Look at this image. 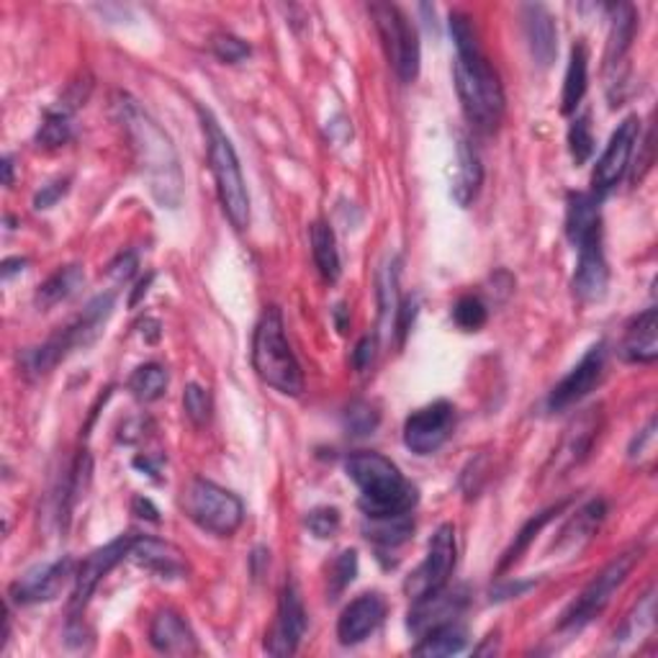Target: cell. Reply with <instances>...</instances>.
<instances>
[{
	"instance_id": "1",
	"label": "cell",
	"mask_w": 658,
	"mask_h": 658,
	"mask_svg": "<svg viewBox=\"0 0 658 658\" xmlns=\"http://www.w3.org/2000/svg\"><path fill=\"white\" fill-rule=\"evenodd\" d=\"M113 113L124 126L134 162L160 209L175 211L183 203L181 158L167 132L132 96H113Z\"/></svg>"
},
{
	"instance_id": "2",
	"label": "cell",
	"mask_w": 658,
	"mask_h": 658,
	"mask_svg": "<svg viewBox=\"0 0 658 658\" xmlns=\"http://www.w3.org/2000/svg\"><path fill=\"white\" fill-rule=\"evenodd\" d=\"M450 34L456 41L452 77H456V90L465 119L473 129L492 134L505 116V88H501L497 70L492 67L489 57L481 49L476 28L465 13H452Z\"/></svg>"
},
{
	"instance_id": "3",
	"label": "cell",
	"mask_w": 658,
	"mask_h": 658,
	"mask_svg": "<svg viewBox=\"0 0 658 658\" xmlns=\"http://www.w3.org/2000/svg\"><path fill=\"white\" fill-rule=\"evenodd\" d=\"M345 471L360 492V509L365 518H399L412 514L417 489L405 479L399 465L373 450L352 452Z\"/></svg>"
},
{
	"instance_id": "4",
	"label": "cell",
	"mask_w": 658,
	"mask_h": 658,
	"mask_svg": "<svg viewBox=\"0 0 658 658\" xmlns=\"http://www.w3.org/2000/svg\"><path fill=\"white\" fill-rule=\"evenodd\" d=\"M252 368L268 386L286 396L303 392V371L286 337L278 307H268L252 337Z\"/></svg>"
},
{
	"instance_id": "5",
	"label": "cell",
	"mask_w": 658,
	"mask_h": 658,
	"mask_svg": "<svg viewBox=\"0 0 658 658\" xmlns=\"http://www.w3.org/2000/svg\"><path fill=\"white\" fill-rule=\"evenodd\" d=\"M198 116H201L203 134H207L209 167L216 183L219 203H222L229 224L243 232L250 226V194H247V183L243 167H239L235 145L222 132V126H219L214 113L209 109H198Z\"/></svg>"
},
{
	"instance_id": "6",
	"label": "cell",
	"mask_w": 658,
	"mask_h": 658,
	"mask_svg": "<svg viewBox=\"0 0 658 658\" xmlns=\"http://www.w3.org/2000/svg\"><path fill=\"white\" fill-rule=\"evenodd\" d=\"M113 309V294H101L85 307V311L77 316L75 322H70L67 327H62L57 335H52L47 343H41L39 348H28L21 352V368L28 378H41L47 376L52 368L65 360L70 352L77 348H88L90 343H96V337L103 332L105 320L111 316Z\"/></svg>"
},
{
	"instance_id": "7",
	"label": "cell",
	"mask_w": 658,
	"mask_h": 658,
	"mask_svg": "<svg viewBox=\"0 0 658 658\" xmlns=\"http://www.w3.org/2000/svg\"><path fill=\"white\" fill-rule=\"evenodd\" d=\"M186 518L216 537H232L245 520V505L237 494L207 479H190L181 492Z\"/></svg>"
},
{
	"instance_id": "8",
	"label": "cell",
	"mask_w": 658,
	"mask_h": 658,
	"mask_svg": "<svg viewBox=\"0 0 658 658\" xmlns=\"http://www.w3.org/2000/svg\"><path fill=\"white\" fill-rule=\"evenodd\" d=\"M641 561V548L628 550L605 566L597 576L592 579L589 584L584 586V592L579 594L574 603L569 605V610L563 612L561 625L558 631H582V628L589 625L592 620H597L599 614L607 610V605L612 603V594L625 584V579L631 576L633 566Z\"/></svg>"
},
{
	"instance_id": "9",
	"label": "cell",
	"mask_w": 658,
	"mask_h": 658,
	"mask_svg": "<svg viewBox=\"0 0 658 658\" xmlns=\"http://www.w3.org/2000/svg\"><path fill=\"white\" fill-rule=\"evenodd\" d=\"M371 16L376 21L381 45L388 57V65L394 67L396 77L401 83H414L420 75V34L412 21L407 18V13L399 5L388 3H373Z\"/></svg>"
},
{
	"instance_id": "10",
	"label": "cell",
	"mask_w": 658,
	"mask_h": 658,
	"mask_svg": "<svg viewBox=\"0 0 658 658\" xmlns=\"http://www.w3.org/2000/svg\"><path fill=\"white\" fill-rule=\"evenodd\" d=\"M458 561V543H456V527L445 522L435 530L433 541L427 546V556L417 566V571L407 579L405 589L412 599L424 597V594L443 589L448 586V579L456 569Z\"/></svg>"
},
{
	"instance_id": "11",
	"label": "cell",
	"mask_w": 658,
	"mask_h": 658,
	"mask_svg": "<svg viewBox=\"0 0 658 658\" xmlns=\"http://www.w3.org/2000/svg\"><path fill=\"white\" fill-rule=\"evenodd\" d=\"M452 430H456V407L450 401L437 399L407 417L405 445L417 456H433L448 443Z\"/></svg>"
},
{
	"instance_id": "12",
	"label": "cell",
	"mask_w": 658,
	"mask_h": 658,
	"mask_svg": "<svg viewBox=\"0 0 658 658\" xmlns=\"http://www.w3.org/2000/svg\"><path fill=\"white\" fill-rule=\"evenodd\" d=\"M132 537L134 535H122L116 541L105 543L103 548H98L90 554L85 561L80 563L75 574V584H73V597H70V620H77L83 614L85 607H88L90 597L101 584V579L109 574L113 566H119L124 558H129V548H132Z\"/></svg>"
},
{
	"instance_id": "13",
	"label": "cell",
	"mask_w": 658,
	"mask_h": 658,
	"mask_svg": "<svg viewBox=\"0 0 658 658\" xmlns=\"http://www.w3.org/2000/svg\"><path fill=\"white\" fill-rule=\"evenodd\" d=\"M605 368H607L605 343L592 345V348L584 352V358L579 360V363L554 386V392L548 396V412H563V409L579 405L584 396H589L594 388L599 386V381L605 376Z\"/></svg>"
},
{
	"instance_id": "14",
	"label": "cell",
	"mask_w": 658,
	"mask_h": 658,
	"mask_svg": "<svg viewBox=\"0 0 658 658\" xmlns=\"http://www.w3.org/2000/svg\"><path fill=\"white\" fill-rule=\"evenodd\" d=\"M641 139V119L638 116H628L622 122L614 134L607 141L603 158L597 160L594 165V175H592V186H594V196H605L618 186L625 175L628 165H631L635 141Z\"/></svg>"
},
{
	"instance_id": "15",
	"label": "cell",
	"mask_w": 658,
	"mask_h": 658,
	"mask_svg": "<svg viewBox=\"0 0 658 658\" xmlns=\"http://www.w3.org/2000/svg\"><path fill=\"white\" fill-rule=\"evenodd\" d=\"M307 635V610H303L299 586L286 582L281 589L278 612L265 638V650L271 656H294Z\"/></svg>"
},
{
	"instance_id": "16",
	"label": "cell",
	"mask_w": 658,
	"mask_h": 658,
	"mask_svg": "<svg viewBox=\"0 0 658 658\" xmlns=\"http://www.w3.org/2000/svg\"><path fill=\"white\" fill-rule=\"evenodd\" d=\"M70 576H73V558L65 556L57 558V561L39 563L11 584L9 597L11 603L21 607L52 603V599L60 597V592L65 589Z\"/></svg>"
},
{
	"instance_id": "17",
	"label": "cell",
	"mask_w": 658,
	"mask_h": 658,
	"mask_svg": "<svg viewBox=\"0 0 658 658\" xmlns=\"http://www.w3.org/2000/svg\"><path fill=\"white\" fill-rule=\"evenodd\" d=\"M603 245V229L592 232V235L574 243L579 252L574 271V294L586 303L603 301L607 294V283H610V268H607Z\"/></svg>"
},
{
	"instance_id": "18",
	"label": "cell",
	"mask_w": 658,
	"mask_h": 658,
	"mask_svg": "<svg viewBox=\"0 0 658 658\" xmlns=\"http://www.w3.org/2000/svg\"><path fill=\"white\" fill-rule=\"evenodd\" d=\"M129 561H134L139 569L150 571L158 579H167V582H181L188 579L190 566L186 554L173 543L160 541L152 535H134L129 548Z\"/></svg>"
},
{
	"instance_id": "19",
	"label": "cell",
	"mask_w": 658,
	"mask_h": 658,
	"mask_svg": "<svg viewBox=\"0 0 658 658\" xmlns=\"http://www.w3.org/2000/svg\"><path fill=\"white\" fill-rule=\"evenodd\" d=\"M465 603H469V597H465L463 589H448V586L424 594V597H417L412 599V610H409V631L422 638L433 628H440L445 622H456L458 614L465 610Z\"/></svg>"
},
{
	"instance_id": "20",
	"label": "cell",
	"mask_w": 658,
	"mask_h": 658,
	"mask_svg": "<svg viewBox=\"0 0 658 658\" xmlns=\"http://www.w3.org/2000/svg\"><path fill=\"white\" fill-rule=\"evenodd\" d=\"M386 618V599L378 592L360 594L358 599L345 607L337 620V638L343 646H358L368 635L376 633V628Z\"/></svg>"
},
{
	"instance_id": "21",
	"label": "cell",
	"mask_w": 658,
	"mask_h": 658,
	"mask_svg": "<svg viewBox=\"0 0 658 658\" xmlns=\"http://www.w3.org/2000/svg\"><path fill=\"white\" fill-rule=\"evenodd\" d=\"M150 643L154 650L165 656H194L198 654V641L194 631L178 612L170 610H158L150 622Z\"/></svg>"
},
{
	"instance_id": "22",
	"label": "cell",
	"mask_w": 658,
	"mask_h": 658,
	"mask_svg": "<svg viewBox=\"0 0 658 658\" xmlns=\"http://www.w3.org/2000/svg\"><path fill=\"white\" fill-rule=\"evenodd\" d=\"M522 21H525V37L533 60L541 67H550L558 54L556 18L550 16L546 5H525L522 9Z\"/></svg>"
},
{
	"instance_id": "23",
	"label": "cell",
	"mask_w": 658,
	"mask_h": 658,
	"mask_svg": "<svg viewBox=\"0 0 658 658\" xmlns=\"http://www.w3.org/2000/svg\"><path fill=\"white\" fill-rule=\"evenodd\" d=\"M456 175H452V188L450 194L456 198V203L461 209H469L476 201L481 183H484V165L476 147L471 145L469 137L458 139V154H456Z\"/></svg>"
},
{
	"instance_id": "24",
	"label": "cell",
	"mask_w": 658,
	"mask_h": 658,
	"mask_svg": "<svg viewBox=\"0 0 658 658\" xmlns=\"http://www.w3.org/2000/svg\"><path fill=\"white\" fill-rule=\"evenodd\" d=\"M620 356L628 363H654L658 358V314L656 309H646L643 314L628 324L622 337Z\"/></svg>"
},
{
	"instance_id": "25",
	"label": "cell",
	"mask_w": 658,
	"mask_h": 658,
	"mask_svg": "<svg viewBox=\"0 0 658 658\" xmlns=\"http://www.w3.org/2000/svg\"><path fill=\"white\" fill-rule=\"evenodd\" d=\"M586 88H589V49L582 39L571 47L569 67L563 77V94H561V113L571 116L584 101Z\"/></svg>"
},
{
	"instance_id": "26",
	"label": "cell",
	"mask_w": 658,
	"mask_h": 658,
	"mask_svg": "<svg viewBox=\"0 0 658 658\" xmlns=\"http://www.w3.org/2000/svg\"><path fill=\"white\" fill-rule=\"evenodd\" d=\"M607 518V505L603 499H592L589 505L579 509L574 518L569 520V525L563 527L561 541L556 543L558 550H579L584 546V543L592 541V535L597 533L599 525H603V520Z\"/></svg>"
},
{
	"instance_id": "27",
	"label": "cell",
	"mask_w": 658,
	"mask_h": 658,
	"mask_svg": "<svg viewBox=\"0 0 658 658\" xmlns=\"http://www.w3.org/2000/svg\"><path fill=\"white\" fill-rule=\"evenodd\" d=\"M635 28H638V18H635L633 5H612L610 39H607V70L622 65L628 49L633 47Z\"/></svg>"
},
{
	"instance_id": "28",
	"label": "cell",
	"mask_w": 658,
	"mask_h": 658,
	"mask_svg": "<svg viewBox=\"0 0 658 658\" xmlns=\"http://www.w3.org/2000/svg\"><path fill=\"white\" fill-rule=\"evenodd\" d=\"M469 643V633L461 622H445L440 628H433L430 633H424L420 643L414 646L417 656H427V658H437V656H452L461 654Z\"/></svg>"
},
{
	"instance_id": "29",
	"label": "cell",
	"mask_w": 658,
	"mask_h": 658,
	"mask_svg": "<svg viewBox=\"0 0 658 658\" xmlns=\"http://www.w3.org/2000/svg\"><path fill=\"white\" fill-rule=\"evenodd\" d=\"M83 281H85V273L80 265L60 268V271H54L45 283H41L34 301H37V307L41 309H52L57 303L67 301L70 296H75L77 288L83 286Z\"/></svg>"
},
{
	"instance_id": "30",
	"label": "cell",
	"mask_w": 658,
	"mask_h": 658,
	"mask_svg": "<svg viewBox=\"0 0 658 658\" xmlns=\"http://www.w3.org/2000/svg\"><path fill=\"white\" fill-rule=\"evenodd\" d=\"M311 254H314V263L320 268L322 278L335 283L343 273V263H339V250L335 232L327 222H314L311 224Z\"/></svg>"
},
{
	"instance_id": "31",
	"label": "cell",
	"mask_w": 658,
	"mask_h": 658,
	"mask_svg": "<svg viewBox=\"0 0 658 658\" xmlns=\"http://www.w3.org/2000/svg\"><path fill=\"white\" fill-rule=\"evenodd\" d=\"M414 533L412 514L399 518H365V537L373 541L381 550H394L409 541Z\"/></svg>"
},
{
	"instance_id": "32",
	"label": "cell",
	"mask_w": 658,
	"mask_h": 658,
	"mask_svg": "<svg viewBox=\"0 0 658 658\" xmlns=\"http://www.w3.org/2000/svg\"><path fill=\"white\" fill-rule=\"evenodd\" d=\"M566 507V501H558L556 507H548V509H543V512H537L535 518H530L525 525H522V530L518 535H514V541H512V546H509L507 550H505V556H501V563H499V574H505L507 569H512L514 563H520V558L527 554V548L533 546V541L537 537V533H541L543 527L548 525L550 520H554V514H558L561 512V509Z\"/></svg>"
},
{
	"instance_id": "33",
	"label": "cell",
	"mask_w": 658,
	"mask_h": 658,
	"mask_svg": "<svg viewBox=\"0 0 658 658\" xmlns=\"http://www.w3.org/2000/svg\"><path fill=\"white\" fill-rule=\"evenodd\" d=\"M167 371L160 363H145L132 373L129 378V392L137 401H158L162 394L167 392Z\"/></svg>"
},
{
	"instance_id": "34",
	"label": "cell",
	"mask_w": 658,
	"mask_h": 658,
	"mask_svg": "<svg viewBox=\"0 0 658 658\" xmlns=\"http://www.w3.org/2000/svg\"><path fill=\"white\" fill-rule=\"evenodd\" d=\"M378 307H381V322L392 324L396 322V314H399L401 299H399V260H392V263L384 265L378 278Z\"/></svg>"
},
{
	"instance_id": "35",
	"label": "cell",
	"mask_w": 658,
	"mask_h": 658,
	"mask_svg": "<svg viewBox=\"0 0 658 658\" xmlns=\"http://www.w3.org/2000/svg\"><path fill=\"white\" fill-rule=\"evenodd\" d=\"M70 139H73V126H70V113L60 111V109L47 111L45 124L39 126L37 145L45 147V150H57V147H65Z\"/></svg>"
},
{
	"instance_id": "36",
	"label": "cell",
	"mask_w": 658,
	"mask_h": 658,
	"mask_svg": "<svg viewBox=\"0 0 658 658\" xmlns=\"http://www.w3.org/2000/svg\"><path fill=\"white\" fill-rule=\"evenodd\" d=\"M569 150L576 165H586V160L594 152V134H592V119L589 113L576 116L569 126Z\"/></svg>"
},
{
	"instance_id": "37",
	"label": "cell",
	"mask_w": 658,
	"mask_h": 658,
	"mask_svg": "<svg viewBox=\"0 0 658 658\" xmlns=\"http://www.w3.org/2000/svg\"><path fill=\"white\" fill-rule=\"evenodd\" d=\"M594 433H597V424H594L592 414H586L582 422H576L574 427L569 430V437H566V445H563V448L569 452H561V456H569V463H566V465L579 463L586 456V452H589Z\"/></svg>"
},
{
	"instance_id": "38",
	"label": "cell",
	"mask_w": 658,
	"mask_h": 658,
	"mask_svg": "<svg viewBox=\"0 0 658 658\" xmlns=\"http://www.w3.org/2000/svg\"><path fill=\"white\" fill-rule=\"evenodd\" d=\"M654 620H656V592L648 589L646 594H643L638 607H635V612L628 618L625 628H622L620 635L625 641L641 638L643 633H648L650 628H654Z\"/></svg>"
},
{
	"instance_id": "39",
	"label": "cell",
	"mask_w": 658,
	"mask_h": 658,
	"mask_svg": "<svg viewBox=\"0 0 658 658\" xmlns=\"http://www.w3.org/2000/svg\"><path fill=\"white\" fill-rule=\"evenodd\" d=\"M378 422H381V414L371 401H352L348 412H345V427H348V433L356 437L373 435V430L378 427Z\"/></svg>"
},
{
	"instance_id": "40",
	"label": "cell",
	"mask_w": 658,
	"mask_h": 658,
	"mask_svg": "<svg viewBox=\"0 0 658 658\" xmlns=\"http://www.w3.org/2000/svg\"><path fill=\"white\" fill-rule=\"evenodd\" d=\"M452 320L465 332H476L489 320V311H486L484 301L479 296H461L452 307Z\"/></svg>"
},
{
	"instance_id": "41",
	"label": "cell",
	"mask_w": 658,
	"mask_h": 658,
	"mask_svg": "<svg viewBox=\"0 0 658 658\" xmlns=\"http://www.w3.org/2000/svg\"><path fill=\"white\" fill-rule=\"evenodd\" d=\"M183 409H186L188 420L194 422L196 427H203V424H209L211 412H214L211 394L203 386L188 384L186 392H183Z\"/></svg>"
},
{
	"instance_id": "42",
	"label": "cell",
	"mask_w": 658,
	"mask_h": 658,
	"mask_svg": "<svg viewBox=\"0 0 658 658\" xmlns=\"http://www.w3.org/2000/svg\"><path fill=\"white\" fill-rule=\"evenodd\" d=\"M356 576H358V554L356 550H343V554L335 558V563H332V571H330V584H332L330 597L335 599L337 594H343Z\"/></svg>"
},
{
	"instance_id": "43",
	"label": "cell",
	"mask_w": 658,
	"mask_h": 658,
	"mask_svg": "<svg viewBox=\"0 0 658 658\" xmlns=\"http://www.w3.org/2000/svg\"><path fill=\"white\" fill-rule=\"evenodd\" d=\"M307 527L311 530V535H316L320 541H327V537H335L339 530V509L335 507H316L307 512Z\"/></svg>"
},
{
	"instance_id": "44",
	"label": "cell",
	"mask_w": 658,
	"mask_h": 658,
	"mask_svg": "<svg viewBox=\"0 0 658 658\" xmlns=\"http://www.w3.org/2000/svg\"><path fill=\"white\" fill-rule=\"evenodd\" d=\"M211 49H214V54L222 62H226V65H237V62H243L245 57H250L247 41H243L239 37H232V34H216L214 41H211Z\"/></svg>"
},
{
	"instance_id": "45",
	"label": "cell",
	"mask_w": 658,
	"mask_h": 658,
	"mask_svg": "<svg viewBox=\"0 0 658 658\" xmlns=\"http://www.w3.org/2000/svg\"><path fill=\"white\" fill-rule=\"evenodd\" d=\"M67 188H70V178L49 183V186H45L37 196H34V209H39V211L41 209H52L54 203L67 194Z\"/></svg>"
},
{
	"instance_id": "46",
	"label": "cell",
	"mask_w": 658,
	"mask_h": 658,
	"mask_svg": "<svg viewBox=\"0 0 658 658\" xmlns=\"http://www.w3.org/2000/svg\"><path fill=\"white\" fill-rule=\"evenodd\" d=\"M376 348H378L376 337L365 335L363 339H360V343L356 345V350H352V365H356V371L363 373L373 365V358H376Z\"/></svg>"
},
{
	"instance_id": "47",
	"label": "cell",
	"mask_w": 658,
	"mask_h": 658,
	"mask_svg": "<svg viewBox=\"0 0 658 658\" xmlns=\"http://www.w3.org/2000/svg\"><path fill=\"white\" fill-rule=\"evenodd\" d=\"M134 273H137V258H134V252L119 254V258L109 265V275L116 283H126Z\"/></svg>"
},
{
	"instance_id": "48",
	"label": "cell",
	"mask_w": 658,
	"mask_h": 658,
	"mask_svg": "<svg viewBox=\"0 0 658 658\" xmlns=\"http://www.w3.org/2000/svg\"><path fill=\"white\" fill-rule=\"evenodd\" d=\"M134 512H139V518H147V520H152V522L160 520L158 518V509H154L152 501L145 499V497L134 499Z\"/></svg>"
},
{
	"instance_id": "49",
	"label": "cell",
	"mask_w": 658,
	"mask_h": 658,
	"mask_svg": "<svg viewBox=\"0 0 658 658\" xmlns=\"http://www.w3.org/2000/svg\"><path fill=\"white\" fill-rule=\"evenodd\" d=\"M3 175H5L3 183L11 188L13 186V158H11V154H5V158H3Z\"/></svg>"
}]
</instances>
